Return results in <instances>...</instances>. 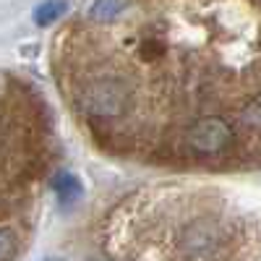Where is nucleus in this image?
Here are the masks:
<instances>
[{"instance_id":"obj_1","label":"nucleus","mask_w":261,"mask_h":261,"mask_svg":"<svg viewBox=\"0 0 261 261\" xmlns=\"http://www.w3.org/2000/svg\"><path fill=\"white\" fill-rule=\"evenodd\" d=\"M178 256L183 261H220L227 235L214 220H191L178 232Z\"/></svg>"},{"instance_id":"obj_5","label":"nucleus","mask_w":261,"mask_h":261,"mask_svg":"<svg viewBox=\"0 0 261 261\" xmlns=\"http://www.w3.org/2000/svg\"><path fill=\"white\" fill-rule=\"evenodd\" d=\"M128 8V0H94L89 8V18L97 24H107V21L118 18Z\"/></svg>"},{"instance_id":"obj_4","label":"nucleus","mask_w":261,"mask_h":261,"mask_svg":"<svg viewBox=\"0 0 261 261\" xmlns=\"http://www.w3.org/2000/svg\"><path fill=\"white\" fill-rule=\"evenodd\" d=\"M53 191L58 196L60 204H76L81 196H84V186L76 175H71V172H63V175H58L53 180Z\"/></svg>"},{"instance_id":"obj_8","label":"nucleus","mask_w":261,"mask_h":261,"mask_svg":"<svg viewBox=\"0 0 261 261\" xmlns=\"http://www.w3.org/2000/svg\"><path fill=\"white\" fill-rule=\"evenodd\" d=\"M18 253V238L13 230L0 227V261H13Z\"/></svg>"},{"instance_id":"obj_2","label":"nucleus","mask_w":261,"mask_h":261,"mask_svg":"<svg viewBox=\"0 0 261 261\" xmlns=\"http://www.w3.org/2000/svg\"><path fill=\"white\" fill-rule=\"evenodd\" d=\"M130 86L115 76H99L89 81L81 92L84 110L94 118H120L130 107Z\"/></svg>"},{"instance_id":"obj_7","label":"nucleus","mask_w":261,"mask_h":261,"mask_svg":"<svg viewBox=\"0 0 261 261\" xmlns=\"http://www.w3.org/2000/svg\"><path fill=\"white\" fill-rule=\"evenodd\" d=\"M241 120L251 128H258L261 130V92L256 97H251L243 107H241Z\"/></svg>"},{"instance_id":"obj_3","label":"nucleus","mask_w":261,"mask_h":261,"mask_svg":"<svg viewBox=\"0 0 261 261\" xmlns=\"http://www.w3.org/2000/svg\"><path fill=\"white\" fill-rule=\"evenodd\" d=\"M186 141L196 154H222V151L235 141V130L232 125L220 118V115H206L201 120H196L188 130H186Z\"/></svg>"},{"instance_id":"obj_6","label":"nucleus","mask_w":261,"mask_h":261,"mask_svg":"<svg viewBox=\"0 0 261 261\" xmlns=\"http://www.w3.org/2000/svg\"><path fill=\"white\" fill-rule=\"evenodd\" d=\"M65 11H68L65 0H45V3H39L34 8V24L37 27H50L60 16H65Z\"/></svg>"},{"instance_id":"obj_9","label":"nucleus","mask_w":261,"mask_h":261,"mask_svg":"<svg viewBox=\"0 0 261 261\" xmlns=\"http://www.w3.org/2000/svg\"><path fill=\"white\" fill-rule=\"evenodd\" d=\"M42 261H65V258H42Z\"/></svg>"}]
</instances>
